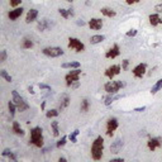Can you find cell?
I'll list each match as a JSON object with an SVG mask.
<instances>
[{"label":"cell","instance_id":"b9f144b4","mask_svg":"<svg viewBox=\"0 0 162 162\" xmlns=\"http://www.w3.org/2000/svg\"><path fill=\"white\" fill-rule=\"evenodd\" d=\"M141 0H125V3L128 4V5H133V4H137V3H139Z\"/></svg>","mask_w":162,"mask_h":162},{"label":"cell","instance_id":"8d00e7d4","mask_svg":"<svg viewBox=\"0 0 162 162\" xmlns=\"http://www.w3.org/2000/svg\"><path fill=\"white\" fill-rule=\"evenodd\" d=\"M121 66H122V70L123 71H127L128 70V66H129V60H123Z\"/></svg>","mask_w":162,"mask_h":162},{"label":"cell","instance_id":"603a6c76","mask_svg":"<svg viewBox=\"0 0 162 162\" xmlns=\"http://www.w3.org/2000/svg\"><path fill=\"white\" fill-rule=\"evenodd\" d=\"M33 46H34V45H33V41H32L30 38L24 37V38H23V41H22V47H23L24 49H30Z\"/></svg>","mask_w":162,"mask_h":162},{"label":"cell","instance_id":"4dcf8cb0","mask_svg":"<svg viewBox=\"0 0 162 162\" xmlns=\"http://www.w3.org/2000/svg\"><path fill=\"white\" fill-rule=\"evenodd\" d=\"M79 133H80V131H79V129H75V131L69 136V139H70V141L72 142V143H76L77 142V139H76V137L79 136Z\"/></svg>","mask_w":162,"mask_h":162},{"label":"cell","instance_id":"74e56055","mask_svg":"<svg viewBox=\"0 0 162 162\" xmlns=\"http://www.w3.org/2000/svg\"><path fill=\"white\" fill-rule=\"evenodd\" d=\"M9 3H10V6H13V8H17L18 5H20L22 0H9Z\"/></svg>","mask_w":162,"mask_h":162},{"label":"cell","instance_id":"60d3db41","mask_svg":"<svg viewBox=\"0 0 162 162\" xmlns=\"http://www.w3.org/2000/svg\"><path fill=\"white\" fill-rule=\"evenodd\" d=\"M155 12L156 13H162V3L161 4H157V5H155Z\"/></svg>","mask_w":162,"mask_h":162},{"label":"cell","instance_id":"7bdbcfd3","mask_svg":"<svg viewBox=\"0 0 162 162\" xmlns=\"http://www.w3.org/2000/svg\"><path fill=\"white\" fill-rule=\"evenodd\" d=\"M146 110V106H141V108H136L134 109V112H137V113H142V112H144Z\"/></svg>","mask_w":162,"mask_h":162},{"label":"cell","instance_id":"44dd1931","mask_svg":"<svg viewBox=\"0 0 162 162\" xmlns=\"http://www.w3.org/2000/svg\"><path fill=\"white\" fill-rule=\"evenodd\" d=\"M49 23H48V19H42V20H39L38 22V26H37V28H38V30H41V32H43V30H46V29H49Z\"/></svg>","mask_w":162,"mask_h":162},{"label":"cell","instance_id":"ab89813d","mask_svg":"<svg viewBox=\"0 0 162 162\" xmlns=\"http://www.w3.org/2000/svg\"><path fill=\"white\" fill-rule=\"evenodd\" d=\"M38 88H39L41 90H51V86L47 85V84H39Z\"/></svg>","mask_w":162,"mask_h":162},{"label":"cell","instance_id":"f6af8a7d","mask_svg":"<svg viewBox=\"0 0 162 162\" xmlns=\"http://www.w3.org/2000/svg\"><path fill=\"white\" fill-rule=\"evenodd\" d=\"M69 13H70V15L71 17H73L75 15V12H73V8L71 6V8H69Z\"/></svg>","mask_w":162,"mask_h":162},{"label":"cell","instance_id":"816d5d0a","mask_svg":"<svg viewBox=\"0 0 162 162\" xmlns=\"http://www.w3.org/2000/svg\"><path fill=\"white\" fill-rule=\"evenodd\" d=\"M85 4H86V5H88V6H89V5L91 4V2H90V0H86V3H85Z\"/></svg>","mask_w":162,"mask_h":162},{"label":"cell","instance_id":"3957f363","mask_svg":"<svg viewBox=\"0 0 162 162\" xmlns=\"http://www.w3.org/2000/svg\"><path fill=\"white\" fill-rule=\"evenodd\" d=\"M125 86V84L122 81V80H117V81H113L110 80L109 82H106L104 85V90L108 93V94H117L121 89H123Z\"/></svg>","mask_w":162,"mask_h":162},{"label":"cell","instance_id":"681fc988","mask_svg":"<svg viewBox=\"0 0 162 162\" xmlns=\"http://www.w3.org/2000/svg\"><path fill=\"white\" fill-rule=\"evenodd\" d=\"M77 26H85V22H82V20H79V22H77Z\"/></svg>","mask_w":162,"mask_h":162},{"label":"cell","instance_id":"6da1fadb","mask_svg":"<svg viewBox=\"0 0 162 162\" xmlns=\"http://www.w3.org/2000/svg\"><path fill=\"white\" fill-rule=\"evenodd\" d=\"M104 152V138L101 136L96 137L91 144V157L95 161H100Z\"/></svg>","mask_w":162,"mask_h":162},{"label":"cell","instance_id":"f35d334b","mask_svg":"<svg viewBox=\"0 0 162 162\" xmlns=\"http://www.w3.org/2000/svg\"><path fill=\"white\" fill-rule=\"evenodd\" d=\"M12 153H13V152H12V149H10V148H5V149L3 151V152H2V156H3V157H6V156H10Z\"/></svg>","mask_w":162,"mask_h":162},{"label":"cell","instance_id":"9a60e30c","mask_svg":"<svg viewBox=\"0 0 162 162\" xmlns=\"http://www.w3.org/2000/svg\"><path fill=\"white\" fill-rule=\"evenodd\" d=\"M122 147H123V141L121 138H117L110 146V152L112 153H118L122 149Z\"/></svg>","mask_w":162,"mask_h":162},{"label":"cell","instance_id":"f907efd6","mask_svg":"<svg viewBox=\"0 0 162 162\" xmlns=\"http://www.w3.org/2000/svg\"><path fill=\"white\" fill-rule=\"evenodd\" d=\"M41 108H42V110H45V108H46V101H43V103H42Z\"/></svg>","mask_w":162,"mask_h":162},{"label":"cell","instance_id":"c3c4849f","mask_svg":"<svg viewBox=\"0 0 162 162\" xmlns=\"http://www.w3.org/2000/svg\"><path fill=\"white\" fill-rule=\"evenodd\" d=\"M58 161H60V162H66L67 160L65 158V157H60V158H58Z\"/></svg>","mask_w":162,"mask_h":162},{"label":"cell","instance_id":"f5cc1de1","mask_svg":"<svg viewBox=\"0 0 162 162\" xmlns=\"http://www.w3.org/2000/svg\"><path fill=\"white\" fill-rule=\"evenodd\" d=\"M66 2H69V3H72V2H73V0H66Z\"/></svg>","mask_w":162,"mask_h":162},{"label":"cell","instance_id":"2e32d148","mask_svg":"<svg viewBox=\"0 0 162 162\" xmlns=\"http://www.w3.org/2000/svg\"><path fill=\"white\" fill-rule=\"evenodd\" d=\"M37 17H38V10L37 9H30V10H28V13L26 15V23L29 24V23H32V22H34L37 19Z\"/></svg>","mask_w":162,"mask_h":162},{"label":"cell","instance_id":"277c9868","mask_svg":"<svg viewBox=\"0 0 162 162\" xmlns=\"http://www.w3.org/2000/svg\"><path fill=\"white\" fill-rule=\"evenodd\" d=\"M12 96H13V101L15 103V105H17V108H18L19 112H26V110L29 109V104L23 98H22L17 90H13L12 91Z\"/></svg>","mask_w":162,"mask_h":162},{"label":"cell","instance_id":"f1b7e54d","mask_svg":"<svg viewBox=\"0 0 162 162\" xmlns=\"http://www.w3.org/2000/svg\"><path fill=\"white\" fill-rule=\"evenodd\" d=\"M0 76H2L6 82H12L13 81V79H12V76H10V75L5 71V70H2V71H0Z\"/></svg>","mask_w":162,"mask_h":162},{"label":"cell","instance_id":"7a4b0ae2","mask_svg":"<svg viewBox=\"0 0 162 162\" xmlns=\"http://www.w3.org/2000/svg\"><path fill=\"white\" fill-rule=\"evenodd\" d=\"M29 143L38 147V148L43 147V144H45V139H43V129L41 127H34V128L30 129Z\"/></svg>","mask_w":162,"mask_h":162},{"label":"cell","instance_id":"ac0fdd59","mask_svg":"<svg viewBox=\"0 0 162 162\" xmlns=\"http://www.w3.org/2000/svg\"><path fill=\"white\" fill-rule=\"evenodd\" d=\"M100 13L104 15V17H106V18H114L115 15H117V12L114 9H112V8H101L100 9Z\"/></svg>","mask_w":162,"mask_h":162},{"label":"cell","instance_id":"d6986e66","mask_svg":"<svg viewBox=\"0 0 162 162\" xmlns=\"http://www.w3.org/2000/svg\"><path fill=\"white\" fill-rule=\"evenodd\" d=\"M12 131H13L17 136H24V133H26V132L23 131V128L20 127V124H19L18 122H15V121H14L13 124H12Z\"/></svg>","mask_w":162,"mask_h":162},{"label":"cell","instance_id":"f546056e","mask_svg":"<svg viewBox=\"0 0 162 162\" xmlns=\"http://www.w3.org/2000/svg\"><path fill=\"white\" fill-rule=\"evenodd\" d=\"M58 114H60V112H58L57 109H51V110H48V112L46 113V117L48 118V119H51V118L58 117Z\"/></svg>","mask_w":162,"mask_h":162},{"label":"cell","instance_id":"83f0119b","mask_svg":"<svg viewBox=\"0 0 162 162\" xmlns=\"http://www.w3.org/2000/svg\"><path fill=\"white\" fill-rule=\"evenodd\" d=\"M8 109H9V113H10V117H14L15 115V110L18 109L15 103L12 100V101H8Z\"/></svg>","mask_w":162,"mask_h":162},{"label":"cell","instance_id":"484cf974","mask_svg":"<svg viewBox=\"0 0 162 162\" xmlns=\"http://www.w3.org/2000/svg\"><path fill=\"white\" fill-rule=\"evenodd\" d=\"M160 90H162V79H160V80L152 86V89H151V94L155 95V94H157Z\"/></svg>","mask_w":162,"mask_h":162},{"label":"cell","instance_id":"d6a6232c","mask_svg":"<svg viewBox=\"0 0 162 162\" xmlns=\"http://www.w3.org/2000/svg\"><path fill=\"white\" fill-rule=\"evenodd\" d=\"M58 13H60L65 19H69V18H70L69 9H63V8H61V9H58Z\"/></svg>","mask_w":162,"mask_h":162},{"label":"cell","instance_id":"cb8c5ba5","mask_svg":"<svg viewBox=\"0 0 162 162\" xmlns=\"http://www.w3.org/2000/svg\"><path fill=\"white\" fill-rule=\"evenodd\" d=\"M103 41H105V36H103V34H96V36H93L90 38L91 45H98V43H100Z\"/></svg>","mask_w":162,"mask_h":162},{"label":"cell","instance_id":"5b68a950","mask_svg":"<svg viewBox=\"0 0 162 162\" xmlns=\"http://www.w3.org/2000/svg\"><path fill=\"white\" fill-rule=\"evenodd\" d=\"M80 75H81V70L80 67L79 69H71V71L65 76V80H66V85L69 86H72L75 82L80 81Z\"/></svg>","mask_w":162,"mask_h":162},{"label":"cell","instance_id":"e575fe53","mask_svg":"<svg viewBox=\"0 0 162 162\" xmlns=\"http://www.w3.org/2000/svg\"><path fill=\"white\" fill-rule=\"evenodd\" d=\"M137 33H138V30H137V29H131V30H128V32H127L125 36H127V37H136Z\"/></svg>","mask_w":162,"mask_h":162},{"label":"cell","instance_id":"1f68e13d","mask_svg":"<svg viewBox=\"0 0 162 162\" xmlns=\"http://www.w3.org/2000/svg\"><path fill=\"white\" fill-rule=\"evenodd\" d=\"M67 138H69L67 136H62V138H61L60 141L56 143V147H57V148H62L65 144H66V142H67Z\"/></svg>","mask_w":162,"mask_h":162},{"label":"cell","instance_id":"8fae6325","mask_svg":"<svg viewBox=\"0 0 162 162\" xmlns=\"http://www.w3.org/2000/svg\"><path fill=\"white\" fill-rule=\"evenodd\" d=\"M146 71H147V65L146 63H139L132 70L134 77H137V79H142L146 75Z\"/></svg>","mask_w":162,"mask_h":162},{"label":"cell","instance_id":"ba28073f","mask_svg":"<svg viewBox=\"0 0 162 162\" xmlns=\"http://www.w3.org/2000/svg\"><path fill=\"white\" fill-rule=\"evenodd\" d=\"M122 72V66L121 65H112V66H109L106 70H105V72H104V75L108 77V79H110V80H113L114 79V76H117V75H119Z\"/></svg>","mask_w":162,"mask_h":162},{"label":"cell","instance_id":"ffe728a7","mask_svg":"<svg viewBox=\"0 0 162 162\" xmlns=\"http://www.w3.org/2000/svg\"><path fill=\"white\" fill-rule=\"evenodd\" d=\"M122 98H123V95H114V94H110V96H108V98H105L104 104H105L106 106H109V105H112V103H113L114 100L122 99Z\"/></svg>","mask_w":162,"mask_h":162},{"label":"cell","instance_id":"e0dca14e","mask_svg":"<svg viewBox=\"0 0 162 162\" xmlns=\"http://www.w3.org/2000/svg\"><path fill=\"white\" fill-rule=\"evenodd\" d=\"M148 19H149V24L152 26V27H156V26H158V24H162V19L160 18L158 13L151 14V15L148 17Z\"/></svg>","mask_w":162,"mask_h":162},{"label":"cell","instance_id":"7c38bea8","mask_svg":"<svg viewBox=\"0 0 162 162\" xmlns=\"http://www.w3.org/2000/svg\"><path fill=\"white\" fill-rule=\"evenodd\" d=\"M119 55H121V48H119V46H118L117 43H115V45H113L112 48H109L105 52V57L106 58H112V60L115 58V57H118Z\"/></svg>","mask_w":162,"mask_h":162},{"label":"cell","instance_id":"836d02e7","mask_svg":"<svg viewBox=\"0 0 162 162\" xmlns=\"http://www.w3.org/2000/svg\"><path fill=\"white\" fill-rule=\"evenodd\" d=\"M69 104H70V98H69V96H65V99L62 100V103H61V105H60V110L65 109V108H66Z\"/></svg>","mask_w":162,"mask_h":162},{"label":"cell","instance_id":"bcb514c9","mask_svg":"<svg viewBox=\"0 0 162 162\" xmlns=\"http://www.w3.org/2000/svg\"><path fill=\"white\" fill-rule=\"evenodd\" d=\"M123 161H124L123 158H113L112 160V162H123Z\"/></svg>","mask_w":162,"mask_h":162},{"label":"cell","instance_id":"4316f807","mask_svg":"<svg viewBox=\"0 0 162 162\" xmlns=\"http://www.w3.org/2000/svg\"><path fill=\"white\" fill-rule=\"evenodd\" d=\"M51 128H52V133L55 137H58L60 136V129H58V122L55 121V122H51Z\"/></svg>","mask_w":162,"mask_h":162},{"label":"cell","instance_id":"52a82bcc","mask_svg":"<svg viewBox=\"0 0 162 162\" xmlns=\"http://www.w3.org/2000/svg\"><path fill=\"white\" fill-rule=\"evenodd\" d=\"M42 53L47 57H52V58H56L63 55V51L61 47H46L42 49Z\"/></svg>","mask_w":162,"mask_h":162},{"label":"cell","instance_id":"4fadbf2b","mask_svg":"<svg viewBox=\"0 0 162 162\" xmlns=\"http://www.w3.org/2000/svg\"><path fill=\"white\" fill-rule=\"evenodd\" d=\"M103 26H104V23H103V20L100 18H91L89 20V27L93 30H99V29L103 28Z\"/></svg>","mask_w":162,"mask_h":162},{"label":"cell","instance_id":"5bb4252c","mask_svg":"<svg viewBox=\"0 0 162 162\" xmlns=\"http://www.w3.org/2000/svg\"><path fill=\"white\" fill-rule=\"evenodd\" d=\"M23 8H15V9H13V10H10V12L8 13V18L10 19V20H17L22 14H23Z\"/></svg>","mask_w":162,"mask_h":162},{"label":"cell","instance_id":"d4e9b609","mask_svg":"<svg viewBox=\"0 0 162 162\" xmlns=\"http://www.w3.org/2000/svg\"><path fill=\"white\" fill-rule=\"evenodd\" d=\"M89 108H90V101L88 99H82L80 104V110L82 113H86V112H89Z\"/></svg>","mask_w":162,"mask_h":162},{"label":"cell","instance_id":"ee69618b","mask_svg":"<svg viewBox=\"0 0 162 162\" xmlns=\"http://www.w3.org/2000/svg\"><path fill=\"white\" fill-rule=\"evenodd\" d=\"M9 158L12 160V161H17V155H15V153H12V155L9 156Z\"/></svg>","mask_w":162,"mask_h":162},{"label":"cell","instance_id":"9c48e42d","mask_svg":"<svg viewBox=\"0 0 162 162\" xmlns=\"http://www.w3.org/2000/svg\"><path fill=\"white\" fill-rule=\"evenodd\" d=\"M162 146V138L161 137H152V138H149L148 141H147V147L149 151H153L160 148Z\"/></svg>","mask_w":162,"mask_h":162},{"label":"cell","instance_id":"7402d4cb","mask_svg":"<svg viewBox=\"0 0 162 162\" xmlns=\"http://www.w3.org/2000/svg\"><path fill=\"white\" fill-rule=\"evenodd\" d=\"M62 69H79L80 67V62L77 61H72V62H66L61 65Z\"/></svg>","mask_w":162,"mask_h":162},{"label":"cell","instance_id":"30bf717a","mask_svg":"<svg viewBox=\"0 0 162 162\" xmlns=\"http://www.w3.org/2000/svg\"><path fill=\"white\" fill-rule=\"evenodd\" d=\"M118 125H119V124H118L117 118H110V119L106 122V136L112 137L114 134V132H115V129L118 128Z\"/></svg>","mask_w":162,"mask_h":162},{"label":"cell","instance_id":"7dc6e473","mask_svg":"<svg viewBox=\"0 0 162 162\" xmlns=\"http://www.w3.org/2000/svg\"><path fill=\"white\" fill-rule=\"evenodd\" d=\"M28 91H29L32 95H33V94H34V91H33V86H29V88H28Z\"/></svg>","mask_w":162,"mask_h":162},{"label":"cell","instance_id":"d590c367","mask_svg":"<svg viewBox=\"0 0 162 162\" xmlns=\"http://www.w3.org/2000/svg\"><path fill=\"white\" fill-rule=\"evenodd\" d=\"M6 57H8L6 51H5V49H3L2 52H0V62H5V61H6Z\"/></svg>","mask_w":162,"mask_h":162},{"label":"cell","instance_id":"8992f818","mask_svg":"<svg viewBox=\"0 0 162 162\" xmlns=\"http://www.w3.org/2000/svg\"><path fill=\"white\" fill-rule=\"evenodd\" d=\"M67 47L75 52H84L85 51V45L79 39V38H75V37H70L69 38V43H67Z\"/></svg>","mask_w":162,"mask_h":162}]
</instances>
